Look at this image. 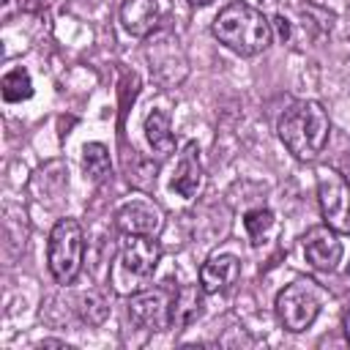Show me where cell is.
<instances>
[{"instance_id":"1","label":"cell","mask_w":350,"mask_h":350,"mask_svg":"<svg viewBox=\"0 0 350 350\" xmlns=\"http://www.w3.org/2000/svg\"><path fill=\"white\" fill-rule=\"evenodd\" d=\"M279 139L284 142V148L301 159V161H312L323 153V148L328 145V134H331V120L328 112L323 109L320 101L304 98L290 104L282 118H279Z\"/></svg>"},{"instance_id":"2","label":"cell","mask_w":350,"mask_h":350,"mask_svg":"<svg viewBox=\"0 0 350 350\" xmlns=\"http://www.w3.org/2000/svg\"><path fill=\"white\" fill-rule=\"evenodd\" d=\"M211 33L219 38V44H224L230 52H235L241 57H254V55L265 52L271 44V22L262 16V11H257L241 0L224 5L216 14Z\"/></svg>"},{"instance_id":"3","label":"cell","mask_w":350,"mask_h":350,"mask_svg":"<svg viewBox=\"0 0 350 350\" xmlns=\"http://www.w3.org/2000/svg\"><path fill=\"white\" fill-rule=\"evenodd\" d=\"M85 260V232L77 219H57L46 241V265L60 284H71Z\"/></svg>"},{"instance_id":"4","label":"cell","mask_w":350,"mask_h":350,"mask_svg":"<svg viewBox=\"0 0 350 350\" xmlns=\"http://www.w3.org/2000/svg\"><path fill=\"white\" fill-rule=\"evenodd\" d=\"M145 57L150 63V74L164 85V88H175L186 79L189 74V60L183 55V46L178 41L175 33L170 30H156L153 36H148L145 44Z\"/></svg>"},{"instance_id":"5","label":"cell","mask_w":350,"mask_h":350,"mask_svg":"<svg viewBox=\"0 0 350 350\" xmlns=\"http://www.w3.org/2000/svg\"><path fill=\"white\" fill-rule=\"evenodd\" d=\"M317 314H320V293L312 287V282H293L276 295V317L293 334L306 331Z\"/></svg>"},{"instance_id":"6","label":"cell","mask_w":350,"mask_h":350,"mask_svg":"<svg viewBox=\"0 0 350 350\" xmlns=\"http://www.w3.org/2000/svg\"><path fill=\"white\" fill-rule=\"evenodd\" d=\"M317 200L323 221L339 235H350V183L336 170H317Z\"/></svg>"},{"instance_id":"7","label":"cell","mask_w":350,"mask_h":350,"mask_svg":"<svg viewBox=\"0 0 350 350\" xmlns=\"http://www.w3.org/2000/svg\"><path fill=\"white\" fill-rule=\"evenodd\" d=\"M172 298L164 290H145L129 298V320L142 331H164L172 325Z\"/></svg>"},{"instance_id":"8","label":"cell","mask_w":350,"mask_h":350,"mask_svg":"<svg viewBox=\"0 0 350 350\" xmlns=\"http://www.w3.org/2000/svg\"><path fill=\"white\" fill-rule=\"evenodd\" d=\"M161 260V246L153 235H126L120 243V265L137 279L153 276Z\"/></svg>"},{"instance_id":"9","label":"cell","mask_w":350,"mask_h":350,"mask_svg":"<svg viewBox=\"0 0 350 350\" xmlns=\"http://www.w3.org/2000/svg\"><path fill=\"white\" fill-rule=\"evenodd\" d=\"M339 232L331 230L328 224L312 227L304 235V254L317 271H334L342 260V241L336 238Z\"/></svg>"},{"instance_id":"10","label":"cell","mask_w":350,"mask_h":350,"mask_svg":"<svg viewBox=\"0 0 350 350\" xmlns=\"http://www.w3.org/2000/svg\"><path fill=\"white\" fill-rule=\"evenodd\" d=\"M282 14L290 19L293 33H295V27H298V30H304V33H306V38H312V41H317V38L328 36V33H331V25H334V14H331V11H325V8H323V5H317V3L290 0V5H287Z\"/></svg>"},{"instance_id":"11","label":"cell","mask_w":350,"mask_h":350,"mask_svg":"<svg viewBox=\"0 0 350 350\" xmlns=\"http://www.w3.org/2000/svg\"><path fill=\"white\" fill-rule=\"evenodd\" d=\"M115 224L123 235H156L161 227V213L145 200H131L115 213Z\"/></svg>"},{"instance_id":"12","label":"cell","mask_w":350,"mask_h":350,"mask_svg":"<svg viewBox=\"0 0 350 350\" xmlns=\"http://www.w3.org/2000/svg\"><path fill=\"white\" fill-rule=\"evenodd\" d=\"M120 25L129 36L148 38L161 27V11H159L156 0H123Z\"/></svg>"},{"instance_id":"13","label":"cell","mask_w":350,"mask_h":350,"mask_svg":"<svg viewBox=\"0 0 350 350\" xmlns=\"http://www.w3.org/2000/svg\"><path fill=\"white\" fill-rule=\"evenodd\" d=\"M170 186H172V191H178L186 200L197 197V191L202 189V164H200V150H197L194 142H186L183 145Z\"/></svg>"},{"instance_id":"14","label":"cell","mask_w":350,"mask_h":350,"mask_svg":"<svg viewBox=\"0 0 350 350\" xmlns=\"http://www.w3.org/2000/svg\"><path fill=\"white\" fill-rule=\"evenodd\" d=\"M241 276V262L235 254H213L200 268V284L205 293H219L235 284Z\"/></svg>"},{"instance_id":"15","label":"cell","mask_w":350,"mask_h":350,"mask_svg":"<svg viewBox=\"0 0 350 350\" xmlns=\"http://www.w3.org/2000/svg\"><path fill=\"white\" fill-rule=\"evenodd\" d=\"M202 284H183L175 295H172V328H189L191 323L200 320L202 314Z\"/></svg>"},{"instance_id":"16","label":"cell","mask_w":350,"mask_h":350,"mask_svg":"<svg viewBox=\"0 0 350 350\" xmlns=\"http://www.w3.org/2000/svg\"><path fill=\"white\" fill-rule=\"evenodd\" d=\"M145 139H148V145L153 148V153L161 156V159L175 150V137H172L170 115H167V112L153 109V112L145 118Z\"/></svg>"},{"instance_id":"17","label":"cell","mask_w":350,"mask_h":350,"mask_svg":"<svg viewBox=\"0 0 350 350\" xmlns=\"http://www.w3.org/2000/svg\"><path fill=\"white\" fill-rule=\"evenodd\" d=\"M82 170H85V178H90V180H104L107 175H109V170H112V164H109V150L101 145V142H88L85 148H82Z\"/></svg>"},{"instance_id":"18","label":"cell","mask_w":350,"mask_h":350,"mask_svg":"<svg viewBox=\"0 0 350 350\" xmlns=\"http://www.w3.org/2000/svg\"><path fill=\"white\" fill-rule=\"evenodd\" d=\"M0 90H3V98L11 101V104L25 101V98L33 96V79H30V74H27L25 68H14V71H8V74L3 77Z\"/></svg>"},{"instance_id":"19","label":"cell","mask_w":350,"mask_h":350,"mask_svg":"<svg viewBox=\"0 0 350 350\" xmlns=\"http://www.w3.org/2000/svg\"><path fill=\"white\" fill-rule=\"evenodd\" d=\"M109 314V304L104 298V293L98 290H90L79 298V317L88 323V325H101Z\"/></svg>"},{"instance_id":"20","label":"cell","mask_w":350,"mask_h":350,"mask_svg":"<svg viewBox=\"0 0 350 350\" xmlns=\"http://www.w3.org/2000/svg\"><path fill=\"white\" fill-rule=\"evenodd\" d=\"M273 227V213L268 208H254L243 216V230L249 232L252 243H262V235Z\"/></svg>"},{"instance_id":"21","label":"cell","mask_w":350,"mask_h":350,"mask_svg":"<svg viewBox=\"0 0 350 350\" xmlns=\"http://www.w3.org/2000/svg\"><path fill=\"white\" fill-rule=\"evenodd\" d=\"M271 27H276V33H279V41H282V44H287V41L293 38V27H290V19H287L282 11H279V14L271 19Z\"/></svg>"},{"instance_id":"22","label":"cell","mask_w":350,"mask_h":350,"mask_svg":"<svg viewBox=\"0 0 350 350\" xmlns=\"http://www.w3.org/2000/svg\"><path fill=\"white\" fill-rule=\"evenodd\" d=\"M336 172H339V175H342V178L350 183V150H347V153H345V156L336 161Z\"/></svg>"},{"instance_id":"23","label":"cell","mask_w":350,"mask_h":350,"mask_svg":"<svg viewBox=\"0 0 350 350\" xmlns=\"http://www.w3.org/2000/svg\"><path fill=\"white\" fill-rule=\"evenodd\" d=\"M345 336H347V342H350V309L345 312Z\"/></svg>"},{"instance_id":"24","label":"cell","mask_w":350,"mask_h":350,"mask_svg":"<svg viewBox=\"0 0 350 350\" xmlns=\"http://www.w3.org/2000/svg\"><path fill=\"white\" fill-rule=\"evenodd\" d=\"M41 347H63V342H55V339H46V342H41Z\"/></svg>"},{"instance_id":"25","label":"cell","mask_w":350,"mask_h":350,"mask_svg":"<svg viewBox=\"0 0 350 350\" xmlns=\"http://www.w3.org/2000/svg\"><path fill=\"white\" fill-rule=\"evenodd\" d=\"M345 30H347V38H350V5H347V19H345Z\"/></svg>"},{"instance_id":"26","label":"cell","mask_w":350,"mask_h":350,"mask_svg":"<svg viewBox=\"0 0 350 350\" xmlns=\"http://www.w3.org/2000/svg\"><path fill=\"white\" fill-rule=\"evenodd\" d=\"M189 3H191V5H208L211 0H189Z\"/></svg>"},{"instance_id":"27","label":"cell","mask_w":350,"mask_h":350,"mask_svg":"<svg viewBox=\"0 0 350 350\" xmlns=\"http://www.w3.org/2000/svg\"><path fill=\"white\" fill-rule=\"evenodd\" d=\"M347 282H350V271H347Z\"/></svg>"}]
</instances>
